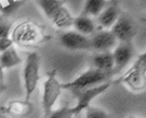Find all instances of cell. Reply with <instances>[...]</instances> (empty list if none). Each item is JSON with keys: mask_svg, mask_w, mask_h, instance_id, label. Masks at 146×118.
<instances>
[{"mask_svg": "<svg viewBox=\"0 0 146 118\" xmlns=\"http://www.w3.org/2000/svg\"><path fill=\"white\" fill-rule=\"evenodd\" d=\"M11 38L14 43L23 48H32L49 39L45 33L44 28L38 23L30 20L21 21L13 28Z\"/></svg>", "mask_w": 146, "mask_h": 118, "instance_id": "cell-1", "label": "cell"}, {"mask_svg": "<svg viewBox=\"0 0 146 118\" xmlns=\"http://www.w3.org/2000/svg\"><path fill=\"white\" fill-rule=\"evenodd\" d=\"M133 91L139 92L146 88V50L141 54L133 65L117 80Z\"/></svg>", "mask_w": 146, "mask_h": 118, "instance_id": "cell-2", "label": "cell"}, {"mask_svg": "<svg viewBox=\"0 0 146 118\" xmlns=\"http://www.w3.org/2000/svg\"><path fill=\"white\" fill-rule=\"evenodd\" d=\"M111 77V73L92 67L82 73L72 81L62 84V89L74 93L104 83Z\"/></svg>", "mask_w": 146, "mask_h": 118, "instance_id": "cell-3", "label": "cell"}, {"mask_svg": "<svg viewBox=\"0 0 146 118\" xmlns=\"http://www.w3.org/2000/svg\"><path fill=\"white\" fill-rule=\"evenodd\" d=\"M61 84L56 77V70L47 72L46 80L43 83L42 99L44 118H48L53 111L54 105L62 89Z\"/></svg>", "mask_w": 146, "mask_h": 118, "instance_id": "cell-4", "label": "cell"}, {"mask_svg": "<svg viewBox=\"0 0 146 118\" xmlns=\"http://www.w3.org/2000/svg\"><path fill=\"white\" fill-rule=\"evenodd\" d=\"M40 59L35 52H30L27 55L23 69L24 87L27 101H30L31 95L37 88L40 80Z\"/></svg>", "mask_w": 146, "mask_h": 118, "instance_id": "cell-5", "label": "cell"}, {"mask_svg": "<svg viewBox=\"0 0 146 118\" xmlns=\"http://www.w3.org/2000/svg\"><path fill=\"white\" fill-rule=\"evenodd\" d=\"M111 86L108 82L74 92L77 98L76 105L71 107L74 115L80 114L90 106L92 102L95 98L107 90Z\"/></svg>", "mask_w": 146, "mask_h": 118, "instance_id": "cell-6", "label": "cell"}, {"mask_svg": "<svg viewBox=\"0 0 146 118\" xmlns=\"http://www.w3.org/2000/svg\"><path fill=\"white\" fill-rule=\"evenodd\" d=\"M111 31L119 42L133 43L136 29L131 18L126 14H120Z\"/></svg>", "mask_w": 146, "mask_h": 118, "instance_id": "cell-7", "label": "cell"}, {"mask_svg": "<svg viewBox=\"0 0 146 118\" xmlns=\"http://www.w3.org/2000/svg\"><path fill=\"white\" fill-rule=\"evenodd\" d=\"M114 66L112 76L121 72L132 60L134 54L133 43L119 42L112 52Z\"/></svg>", "mask_w": 146, "mask_h": 118, "instance_id": "cell-8", "label": "cell"}, {"mask_svg": "<svg viewBox=\"0 0 146 118\" xmlns=\"http://www.w3.org/2000/svg\"><path fill=\"white\" fill-rule=\"evenodd\" d=\"M61 44L71 50H91L90 39L76 31L62 33L60 37Z\"/></svg>", "mask_w": 146, "mask_h": 118, "instance_id": "cell-9", "label": "cell"}, {"mask_svg": "<svg viewBox=\"0 0 146 118\" xmlns=\"http://www.w3.org/2000/svg\"><path fill=\"white\" fill-rule=\"evenodd\" d=\"M91 50L97 52H111L117 46V39L110 30H100L90 38Z\"/></svg>", "mask_w": 146, "mask_h": 118, "instance_id": "cell-10", "label": "cell"}, {"mask_svg": "<svg viewBox=\"0 0 146 118\" xmlns=\"http://www.w3.org/2000/svg\"><path fill=\"white\" fill-rule=\"evenodd\" d=\"M33 106L30 101L13 100L1 107V112L11 118H25L33 112Z\"/></svg>", "mask_w": 146, "mask_h": 118, "instance_id": "cell-11", "label": "cell"}, {"mask_svg": "<svg viewBox=\"0 0 146 118\" xmlns=\"http://www.w3.org/2000/svg\"><path fill=\"white\" fill-rule=\"evenodd\" d=\"M120 9L117 1H111L98 17V22L102 28L112 27L120 15Z\"/></svg>", "mask_w": 146, "mask_h": 118, "instance_id": "cell-12", "label": "cell"}, {"mask_svg": "<svg viewBox=\"0 0 146 118\" xmlns=\"http://www.w3.org/2000/svg\"><path fill=\"white\" fill-rule=\"evenodd\" d=\"M92 62L94 68L103 72L111 73L112 75L114 66L112 52H97L93 56Z\"/></svg>", "mask_w": 146, "mask_h": 118, "instance_id": "cell-13", "label": "cell"}, {"mask_svg": "<svg viewBox=\"0 0 146 118\" xmlns=\"http://www.w3.org/2000/svg\"><path fill=\"white\" fill-rule=\"evenodd\" d=\"M22 62L19 55L14 46H12L6 50L1 52L0 55V71L3 72L6 69L11 68L20 65Z\"/></svg>", "mask_w": 146, "mask_h": 118, "instance_id": "cell-14", "label": "cell"}, {"mask_svg": "<svg viewBox=\"0 0 146 118\" xmlns=\"http://www.w3.org/2000/svg\"><path fill=\"white\" fill-rule=\"evenodd\" d=\"M73 26L77 32L87 37L93 35L95 31V25L93 20L82 14L74 18Z\"/></svg>", "mask_w": 146, "mask_h": 118, "instance_id": "cell-15", "label": "cell"}, {"mask_svg": "<svg viewBox=\"0 0 146 118\" xmlns=\"http://www.w3.org/2000/svg\"><path fill=\"white\" fill-rule=\"evenodd\" d=\"M74 18L64 5L60 7L51 21L54 25L59 29H65L73 26Z\"/></svg>", "mask_w": 146, "mask_h": 118, "instance_id": "cell-16", "label": "cell"}, {"mask_svg": "<svg viewBox=\"0 0 146 118\" xmlns=\"http://www.w3.org/2000/svg\"><path fill=\"white\" fill-rule=\"evenodd\" d=\"M104 0H88L84 2L82 15L89 17H98L107 5Z\"/></svg>", "mask_w": 146, "mask_h": 118, "instance_id": "cell-17", "label": "cell"}, {"mask_svg": "<svg viewBox=\"0 0 146 118\" xmlns=\"http://www.w3.org/2000/svg\"><path fill=\"white\" fill-rule=\"evenodd\" d=\"M38 6L48 19L51 20L60 7L65 3V1L40 0L36 1Z\"/></svg>", "mask_w": 146, "mask_h": 118, "instance_id": "cell-18", "label": "cell"}, {"mask_svg": "<svg viewBox=\"0 0 146 118\" xmlns=\"http://www.w3.org/2000/svg\"><path fill=\"white\" fill-rule=\"evenodd\" d=\"M25 2V1L1 0L0 1L1 13L5 17L9 16L17 11Z\"/></svg>", "mask_w": 146, "mask_h": 118, "instance_id": "cell-19", "label": "cell"}, {"mask_svg": "<svg viewBox=\"0 0 146 118\" xmlns=\"http://www.w3.org/2000/svg\"><path fill=\"white\" fill-rule=\"evenodd\" d=\"M84 118H111L104 109L96 107L90 106L86 110Z\"/></svg>", "mask_w": 146, "mask_h": 118, "instance_id": "cell-20", "label": "cell"}, {"mask_svg": "<svg viewBox=\"0 0 146 118\" xmlns=\"http://www.w3.org/2000/svg\"><path fill=\"white\" fill-rule=\"evenodd\" d=\"M73 116L71 107L64 106L52 111L48 118H73Z\"/></svg>", "mask_w": 146, "mask_h": 118, "instance_id": "cell-21", "label": "cell"}, {"mask_svg": "<svg viewBox=\"0 0 146 118\" xmlns=\"http://www.w3.org/2000/svg\"><path fill=\"white\" fill-rule=\"evenodd\" d=\"M11 26L7 23H1L0 25V38H9L12 33Z\"/></svg>", "mask_w": 146, "mask_h": 118, "instance_id": "cell-22", "label": "cell"}, {"mask_svg": "<svg viewBox=\"0 0 146 118\" xmlns=\"http://www.w3.org/2000/svg\"><path fill=\"white\" fill-rule=\"evenodd\" d=\"M14 42L11 37L0 38V52L6 50L8 48L13 46Z\"/></svg>", "mask_w": 146, "mask_h": 118, "instance_id": "cell-23", "label": "cell"}, {"mask_svg": "<svg viewBox=\"0 0 146 118\" xmlns=\"http://www.w3.org/2000/svg\"><path fill=\"white\" fill-rule=\"evenodd\" d=\"M141 21L143 24H144L145 25H146V18H143L141 19Z\"/></svg>", "mask_w": 146, "mask_h": 118, "instance_id": "cell-24", "label": "cell"}, {"mask_svg": "<svg viewBox=\"0 0 146 118\" xmlns=\"http://www.w3.org/2000/svg\"><path fill=\"white\" fill-rule=\"evenodd\" d=\"M141 3L142 4V5H143V6L145 7V8H146V0L141 1Z\"/></svg>", "mask_w": 146, "mask_h": 118, "instance_id": "cell-25", "label": "cell"}]
</instances>
